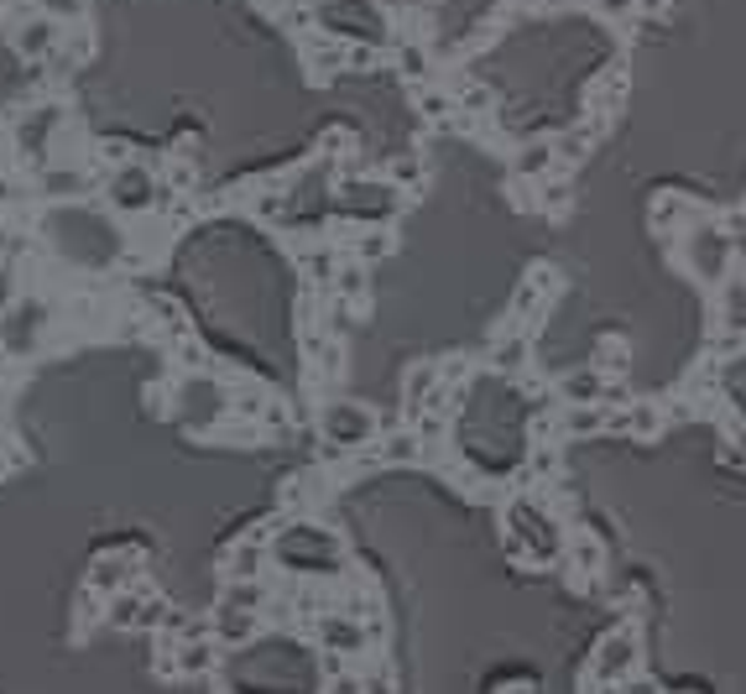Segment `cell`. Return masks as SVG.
I'll list each match as a JSON object with an SVG mask.
<instances>
[{
    "label": "cell",
    "mask_w": 746,
    "mask_h": 694,
    "mask_svg": "<svg viewBox=\"0 0 746 694\" xmlns=\"http://www.w3.org/2000/svg\"><path fill=\"white\" fill-rule=\"evenodd\" d=\"M329 26H335L339 37H365V43H386V22L361 5V0H339L335 11H329Z\"/></svg>",
    "instance_id": "cell-10"
},
{
    "label": "cell",
    "mask_w": 746,
    "mask_h": 694,
    "mask_svg": "<svg viewBox=\"0 0 746 694\" xmlns=\"http://www.w3.org/2000/svg\"><path fill=\"white\" fill-rule=\"evenodd\" d=\"M318 433H324V444H335V450H365V444L376 439V412H371V407H356V403H324Z\"/></svg>",
    "instance_id": "cell-1"
},
{
    "label": "cell",
    "mask_w": 746,
    "mask_h": 694,
    "mask_svg": "<svg viewBox=\"0 0 746 694\" xmlns=\"http://www.w3.org/2000/svg\"><path fill=\"white\" fill-rule=\"evenodd\" d=\"M43 189H48L52 199H69V193H89L95 183H89V178H84L79 168H52L48 178H43Z\"/></svg>",
    "instance_id": "cell-18"
},
{
    "label": "cell",
    "mask_w": 746,
    "mask_h": 694,
    "mask_svg": "<svg viewBox=\"0 0 746 694\" xmlns=\"http://www.w3.org/2000/svg\"><path fill=\"white\" fill-rule=\"evenodd\" d=\"M392 183H418V163H412V157L392 163Z\"/></svg>",
    "instance_id": "cell-27"
},
{
    "label": "cell",
    "mask_w": 746,
    "mask_h": 694,
    "mask_svg": "<svg viewBox=\"0 0 746 694\" xmlns=\"http://www.w3.org/2000/svg\"><path fill=\"white\" fill-rule=\"evenodd\" d=\"M215 653H219V647L204 643V637H183V647H178L172 658H178V673H183V679H193V673L215 669Z\"/></svg>",
    "instance_id": "cell-15"
},
{
    "label": "cell",
    "mask_w": 746,
    "mask_h": 694,
    "mask_svg": "<svg viewBox=\"0 0 746 694\" xmlns=\"http://www.w3.org/2000/svg\"><path fill=\"white\" fill-rule=\"evenodd\" d=\"M595 131H601V125H579V131H569V136H558V157H564V163H579V152H585V146L595 142Z\"/></svg>",
    "instance_id": "cell-20"
},
{
    "label": "cell",
    "mask_w": 746,
    "mask_h": 694,
    "mask_svg": "<svg viewBox=\"0 0 746 694\" xmlns=\"http://www.w3.org/2000/svg\"><path fill=\"white\" fill-rule=\"evenodd\" d=\"M522 360H528V335H522V330H512V335L491 350V366H496V371H522Z\"/></svg>",
    "instance_id": "cell-17"
},
{
    "label": "cell",
    "mask_w": 746,
    "mask_h": 694,
    "mask_svg": "<svg viewBox=\"0 0 746 694\" xmlns=\"http://www.w3.org/2000/svg\"><path fill=\"white\" fill-rule=\"evenodd\" d=\"M16 48H22V58H48L52 48H58V22L52 16H22V26H16Z\"/></svg>",
    "instance_id": "cell-13"
},
{
    "label": "cell",
    "mask_w": 746,
    "mask_h": 694,
    "mask_svg": "<svg viewBox=\"0 0 746 694\" xmlns=\"http://www.w3.org/2000/svg\"><path fill=\"white\" fill-rule=\"evenodd\" d=\"M43 330H48V303H43V298L11 303L5 324H0V350H5V356H32Z\"/></svg>",
    "instance_id": "cell-3"
},
{
    "label": "cell",
    "mask_w": 746,
    "mask_h": 694,
    "mask_svg": "<svg viewBox=\"0 0 746 694\" xmlns=\"http://www.w3.org/2000/svg\"><path fill=\"white\" fill-rule=\"evenodd\" d=\"M339 292H345V298H356V292L365 288V266H339Z\"/></svg>",
    "instance_id": "cell-24"
},
{
    "label": "cell",
    "mask_w": 746,
    "mask_h": 694,
    "mask_svg": "<svg viewBox=\"0 0 746 694\" xmlns=\"http://www.w3.org/2000/svg\"><path fill=\"white\" fill-rule=\"evenodd\" d=\"M601 371H605V376H611V371L622 376V371H626V345H622V339H611V345H601Z\"/></svg>",
    "instance_id": "cell-23"
},
{
    "label": "cell",
    "mask_w": 746,
    "mask_h": 694,
    "mask_svg": "<svg viewBox=\"0 0 746 694\" xmlns=\"http://www.w3.org/2000/svg\"><path fill=\"white\" fill-rule=\"evenodd\" d=\"M595 5H601L605 16H626V11H631V5H637V0H595Z\"/></svg>",
    "instance_id": "cell-28"
},
{
    "label": "cell",
    "mask_w": 746,
    "mask_h": 694,
    "mask_svg": "<svg viewBox=\"0 0 746 694\" xmlns=\"http://www.w3.org/2000/svg\"><path fill=\"white\" fill-rule=\"evenodd\" d=\"M595 684L601 690H616V684H626L631 673H637V626H616L611 637H601V647H595Z\"/></svg>",
    "instance_id": "cell-2"
},
{
    "label": "cell",
    "mask_w": 746,
    "mask_h": 694,
    "mask_svg": "<svg viewBox=\"0 0 746 694\" xmlns=\"http://www.w3.org/2000/svg\"><path fill=\"white\" fill-rule=\"evenodd\" d=\"M157 178L146 168H136V163H125V168H116V178H110V204L121 210V215H142V210H152L157 204Z\"/></svg>",
    "instance_id": "cell-4"
},
{
    "label": "cell",
    "mask_w": 746,
    "mask_h": 694,
    "mask_svg": "<svg viewBox=\"0 0 746 694\" xmlns=\"http://www.w3.org/2000/svg\"><path fill=\"white\" fill-rule=\"evenodd\" d=\"M266 559H272V549H266L262 538H245V543H236V553L225 559V570H230V579H262Z\"/></svg>",
    "instance_id": "cell-14"
},
{
    "label": "cell",
    "mask_w": 746,
    "mask_h": 694,
    "mask_svg": "<svg viewBox=\"0 0 746 694\" xmlns=\"http://www.w3.org/2000/svg\"><path fill=\"white\" fill-rule=\"evenodd\" d=\"M0 298H5V272H0Z\"/></svg>",
    "instance_id": "cell-29"
},
{
    "label": "cell",
    "mask_w": 746,
    "mask_h": 694,
    "mask_svg": "<svg viewBox=\"0 0 746 694\" xmlns=\"http://www.w3.org/2000/svg\"><path fill=\"white\" fill-rule=\"evenodd\" d=\"M736 251H731V236H721L715 225H699L689 230V266H695L699 277H725V262H731Z\"/></svg>",
    "instance_id": "cell-9"
},
{
    "label": "cell",
    "mask_w": 746,
    "mask_h": 694,
    "mask_svg": "<svg viewBox=\"0 0 746 694\" xmlns=\"http://www.w3.org/2000/svg\"><path fill=\"white\" fill-rule=\"evenodd\" d=\"M58 125H63V105H37V110H26V116L16 120V146H22L26 157L48 163V142Z\"/></svg>",
    "instance_id": "cell-8"
},
{
    "label": "cell",
    "mask_w": 746,
    "mask_h": 694,
    "mask_svg": "<svg viewBox=\"0 0 746 694\" xmlns=\"http://www.w3.org/2000/svg\"><path fill=\"white\" fill-rule=\"evenodd\" d=\"M402 69H408L412 79H423V73H429V58H423L418 48H402Z\"/></svg>",
    "instance_id": "cell-26"
},
{
    "label": "cell",
    "mask_w": 746,
    "mask_h": 694,
    "mask_svg": "<svg viewBox=\"0 0 746 694\" xmlns=\"http://www.w3.org/2000/svg\"><path fill=\"white\" fill-rule=\"evenodd\" d=\"M0 450H5V433H0Z\"/></svg>",
    "instance_id": "cell-32"
},
{
    "label": "cell",
    "mask_w": 746,
    "mask_h": 694,
    "mask_svg": "<svg viewBox=\"0 0 746 694\" xmlns=\"http://www.w3.org/2000/svg\"><path fill=\"white\" fill-rule=\"evenodd\" d=\"M313 637H318V647H329V653H345V658H356V653H365V622H356V617H345V611H318V622H313Z\"/></svg>",
    "instance_id": "cell-6"
},
{
    "label": "cell",
    "mask_w": 746,
    "mask_h": 694,
    "mask_svg": "<svg viewBox=\"0 0 746 694\" xmlns=\"http://www.w3.org/2000/svg\"><path fill=\"white\" fill-rule=\"evenodd\" d=\"M569 553H575L579 575H595V570H601V549H595L590 538H569Z\"/></svg>",
    "instance_id": "cell-22"
},
{
    "label": "cell",
    "mask_w": 746,
    "mask_h": 694,
    "mask_svg": "<svg viewBox=\"0 0 746 694\" xmlns=\"http://www.w3.org/2000/svg\"><path fill=\"white\" fill-rule=\"evenodd\" d=\"M230 407V386L209 382V376H198V382L183 386V423H189L193 433L215 429V418Z\"/></svg>",
    "instance_id": "cell-5"
},
{
    "label": "cell",
    "mask_w": 746,
    "mask_h": 694,
    "mask_svg": "<svg viewBox=\"0 0 746 694\" xmlns=\"http://www.w3.org/2000/svg\"><path fill=\"white\" fill-rule=\"evenodd\" d=\"M339 204L350 210V215H392V204H397V189L392 183H345L339 189Z\"/></svg>",
    "instance_id": "cell-11"
},
{
    "label": "cell",
    "mask_w": 746,
    "mask_h": 694,
    "mask_svg": "<svg viewBox=\"0 0 746 694\" xmlns=\"http://www.w3.org/2000/svg\"><path fill=\"white\" fill-rule=\"evenodd\" d=\"M324 694H361V673H339V679H329V690Z\"/></svg>",
    "instance_id": "cell-25"
},
{
    "label": "cell",
    "mask_w": 746,
    "mask_h": 694,
    "mask_svg": "<svg viewBox=\"0 0 746 694\" xmlns=\"http://www.w3.org/2000/svg\"><path fill=\"white\" fill-rule=\"evenodd\" d=\"M356 256H361V262H382V256H392V236H386V230H361Z\"/></svg>",
    "instance_id": "cell-19"
},
{
    "label": "cell",
    "mask_w": 746,
    "mask_h": 694,
    "mask_svg": "<svg viewBox=\"0 0 746 694\" xmlns=\"http://www.w3.org/2000/svg\"><path fill=\"white\" fill-rule=\"evenodd\" d=\"M209 626H215V637L225 647H241V643H251V637H256V626H262V622H256V611L219 600V606H215V622H209Z\"/></svg>",
    "instance_id": "cell-12"
},
{
    "label": "cell",
    "mask_w": 746,
    "mask_h": 694,
    "mask_svg": "<svg viewBox=\"0 0 746 694\" xmlns=\"http://www.w3.org/2000/svg\"><path fill=\"white\" fill-rule=\"evenodd\" d=\"M136 570H142V553H136V549L99 553L95 564H89V585H95L99 596H121V590H131Z\"/></svg>",
    "instance_id": "cell-7"
},
{
    "label": "cell",
    "mask_w": 746,
    "mask_h": 694,
    "mask_svg": "<svg viewBox=\"0 0 746 694\" xmlns=\"http://www.w3.org/2000/svg\"><path fill=\"white\" fill-rule=\"evenodd\" d=\"M361 694H397V679H392V669H386V663H371V669H361Z\"/></svg>",
    "instance_id": "cell-21"
},
{
    "label": "cell",
    "mask_w": 746,
    "mask_h": 694,
    "mask_svg": "<svg viewBox=\"0 0 746 694\" xmlns=\"http://www.w3.org/2000/svg\"><path fill=\"white\" fill-rule=\"evenodd\" d=\"M554 163H558V146L554 142H528L522 152H517V163H512V168H517V178H543Z\"/></svg>",
    "instance_id": "cell-16"
},
{
    "label": "cell",
    "mask_w": 746,
    "mask_h": 694,
    "mask_svg": "<svg viewBox=\"0 0 746 694\" xmlns=\"http://www.w3.org/2000/svg\"><path fill=\"white\" fill-rule=\"evenodd\" d=\"M549 5H575V0H549Z\"/></svg>",
    "instance_id": "cell-30"
},
{
    "label": "cell",
    "mask_w": 746,
    "mask_h": 694,
    "mask_svg": "<svg viewBox=\"0 0 746 694\" xmlns=\"http://www.w3.org/2000/svg\"><path fill=\"white\" fill-rule=\"evenodd\" d=\"M0 403H5V386H0Z\"/></svg>",
    "instance_id": "cell-31"
}]
</instances>
